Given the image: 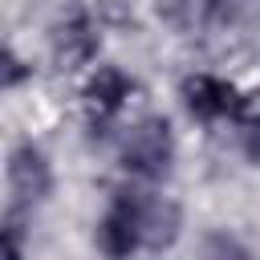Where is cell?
<instances>
[{
    "label": "cell",
    "mask_w": 260,
    "mask_h": 260,
    "mask_svg": "<svg viewBox=\"0 0 260 260\" xmlns=\"http://www.w3.org/2000/svg\"><path fill=\"white\" fill-rule=\"evenodd\" d=\"M244 150H248L252 162H260V118L248 126V134H244Z\"/></svg>",
    "instance_id": "7c38bea8"
},
{
    "label": "cell",
    "mask_w": 260,
    "mask_h": 260,
    "mask_svg": "<svg viewBox=\"0 0 260 260\" xmlns=\"http://www.w3.org/2000/svg\"><path fill=\"white\" fill-rule=\"evenodd\" d=\"M126 195V191H122ZM130 199V211L138 219V236L146 248L162 252L179 240V228H183V211L175 199H162V195H126Z\"/></svg>",
    "instance_id": "7a4b0ae2"
},
{
    "label": "cell",
    "mask_w": 260,
    "mask_h": 260,
    "mask_svg": "<svg viewBox=\"0 0 260 260\" xmlns=\"http://www.w3.org/2000/svg\"><path fill=\"white\" fill-rule=\"evenodd\" d=\"M183 102H187V110L195 118H207V122L211 118H223V114H240L236 89L228 81H219V77H207V73L183 81Z\"/></svg>",
    "instance_id": "277c9868"
},
{
    "label": "cell",
    "mask_w": 260,
    "mask_h": 260,
    "mask_svg": "<svg viewBox=\"0 0 260 260\" xmlns=\"http://www.w3.org/2000/svg\"><path fill=\"white\" fill-rule=\"evenodd\" d=\"M93 16H98V24L126 28V24H134V0H93Z\"/></svg>",
    "instance_id": "ba28073f"
},
{
    "label": "cell",
    "mask_w": 260,
    "mask_h": 260,
    "mask_svg": "<svg viewBox=\"0 0 260 260\" xmlns=\"http://www.w3.org/2000/svg\"><path fill=\"white\" fill-rule=\"evenodd\" d=\"M24 77H28V65H24V61H20L12 49H4V85L12 89V85H20Z\"/></svg>",
    "instance_id": "30bf717a"
},
{
    "label": "cell",
    "mask_w": 260,
    "mask_h": 260,
    "mask_svg": "<svg viewBox=\"0 0 260 260\" xmlns=\"http://www.w3.org/2000/svg\"><path fill=\"white\" fill-rule=\"evenodd\" d=\"M211 260H252V256H248L236 240H223V236H219V240H211Z\"/></svg>",
    "instance_id": "8fae6325"
},
{
    "label": "cell",
    "mask_w": 260,
    "mask_h": 260,
    "mask_svg": "<svg viewBox=\"0 0 260 260\" xmlns=\"http://www.w3.org/2000/svg\"><path fill=\"white\" fill-rule=\"evenodd\" d=\"M171 158H175V138L162 118H142L122 146V167L138 179H162L171 171Z\"/></svg>",
    "instance_id": "6da1fadb"
},
{
    "label": "cell",
    "mask_w": 260,
    "mask_h": 260,
    "mask_svg": "<svg viewBox=\"0 0 260 260\" xmlns=\"http://www.w3.org/2000/svg\"><path fill=\"white\" fill-rule=\"evenodd\" d=\"M4 260H24V232H20L16 211L4 219Z\"/></svg>",
    "instance_id": "9c48e42d"
},
{
    "label": "cell",
    "mask_w": 260,
    "mask_h": 260,
    "mask_svg": "<svg viewBox=\"0 0 260 260\" xmlns=\"http://www.w3.org/2000/svg\"><path fill=\"white\" fill-rule=\"evenodd\" d=\"M53 49H57V61L61 65H85L93 53H98V32L85 16H73L65 24H57V37H53Z\"/></svg>",
    "instance_id": "8992f818"
},
{
    "label": "cell",
    "mask_w": 260,
    "mask_h": 260,
    "mask_svg": "<svg viewBox=\"0 0 260 260\" xmlns=\"http://www.w3.org/2000/svg\"><path fill=\"white\" fill-rule=\"evenodd\" d=\"M8 187L20 203H41L49 191H53V171H49V158L37 150V146H16L8 154Z\"/></svg>",
    "instance_id": "3957f363"
},
{
    "label": "cell",
    "mask_w": 260,
    "mask_h": 260,
    "mask_svg": "<svg viewBox=\"0 0 260 260\" xmlns=\"http://www.w3.org/2000/svg\"><path fill=\"white\" fill-rule=\"evenodd\" d=\"M138 244H142V236H138V219H134V211H130V199L118 195V203L110 207V215L98 223V248H102L110 260H126Z\"/></svg>",
    "instance_id": "5b68a950"
},
{
    "label": "cell",
    "mask_w": 260,
    "mask_h": 260,
    "mask_svg": "<svg viewBox=\"0 0 260 260\" xmlns=\"http://www.w3.org/2000/svg\"><path fill=\"white\" fill-rule=\"evenodd\" d=\"M85 98H89V106H98L102 114H114V110H118V106L130 98V81H126V73H122V69L102 65V69L89 77Z\"/></svg>",
    "instance_id": "52a82bcc"
}]
</instances>
